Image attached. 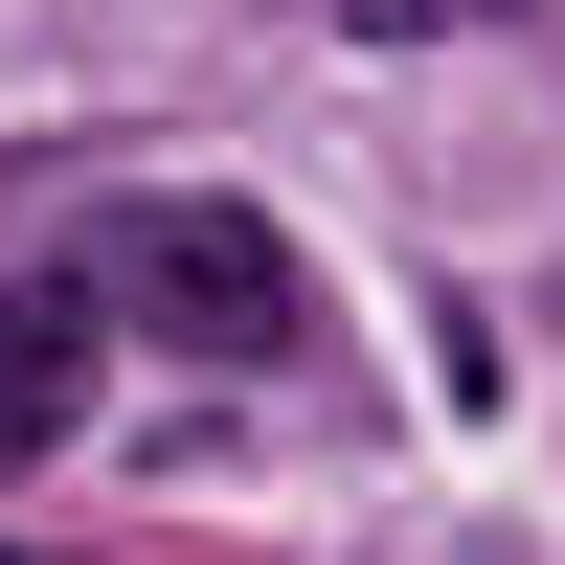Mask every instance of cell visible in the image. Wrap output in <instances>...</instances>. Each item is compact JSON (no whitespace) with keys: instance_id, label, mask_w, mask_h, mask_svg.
I'll return each mask as SVG.
<instances>
[{"instance_id":"1","label":"cell","mask_w":565,"mask_h":565,"mask_svg":"<svg viewBox=\"0 0 565 565\" xmlns=\"http://www.w3.org/2000/svg\"><path fill=\"white\" fill-rule=\"evenodd\" d=\"M90 295H114V317H159L181 362H295V340H317L295 249H271L226 181H181V204H114V226H90Z\"/></svg>"},{"instance_id":"2","label":"cell","mask_w":565,"mask_h":565,"mask_svg":"<svg viewBox=\"0 0 565 565\" xmlns=\"http://www.w3.org/2000/svg\"><path fill=\"white\" fill-rule=\"evenodd\" d=\"M68 407H90V271H23L0 295V476H45Z\"/></svg>"},{"instance_id":"3","label":"cell","mask_w":565,"mask_h":565,"mask_svg":"<svg viewBox=\"0 0 565 565\" xmlns=\"http://www.w3.org/2000/svg\"><path fill=\"white\" fill-rule=\"evenodd\" d=\"M362 23H498V0H362Z\"/></svg>"}]
</instances>
